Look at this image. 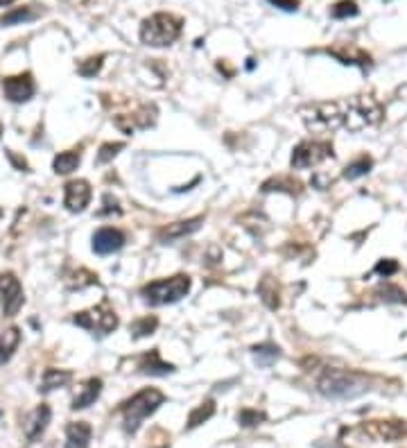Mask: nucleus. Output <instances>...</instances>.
<instances>
[{
	"mask_svg": "<svg viewBox=\"0 0 407 448\" xmlns=\"http://www.w3.org/2000/svg\"><path fill=\"white\" fill-rule=\"evenodd\" d=\"M317 390L326 399H356L369 390V378L346 369H326L317 380Z\"/></svg>",
	"mask_w": 407,
	"mask_h": 448,
	"instance_id": "obj_1",
	"label": "nucleus"
},
{
	"mask_svg": "<svg viewBox=\"0 0 407 448\" xmlns=\"http://www.w3.org/2000/svg\"><path fill=\"white\" fill-rule=\"evenodd\" d=\"M183 30V21L168 11H159L152 14L150 19L143 21L140 25V41L152 48H165L175 44Z\"/></svg>",
	"mask_w": 407,
	"mask_h": 448,
	"instance_id": "obj_2",
	"label": "nucleus"
},
{
	"mask_svg": "<svg viewBox=\"0 0 407 448\" xmlns=\"http://www.w3.org/2000/svg\"><path fill=\"white\" fill-rule=\"evenodd\" d=\"M163 401H165V397L159 390H154V387L140 390L138 394H134V397H131L129 401H125L123 407H120L123 421H125V430L127 432H136L143 421L159 410V405H163Z\"/></svg>",
	"mask_w": 407,
	"mask_h": 448,
	"instance_id": "obj_3",
	"label": "nucleus"
},
{
	"mask_svg": "<svg viewBox=\"0 0 407 448\" xmlns=\"http://www.w3.org/2000/svg\"><path fill=\"white\" fill-rule=\"evenodd\" d=\"M188 290H190V276L177 274V276H170V279H159V281L143 285L140 295L152 306H165V304H175V301L183 299L188 295Z\"/></svg>",
	"mask_w": 407,
	"mask_h": 448,
	"instance_id": "obj_4",
	"label": "nucleus"
},
{
	"mask_svg": "<svg viewBox=\"0 0 407 448\" xmlns=\"http://www.w3.org/2000/svg\"><path fill=\"white\" fill-rule=\"evenodd\" d=\"M383 118V109L371 96H358L349 102L344 111V125L351 131H360L369 125H376Z\"/></svg>",
	"mask_w": 407,
	"mask_h": 448,
	"instance_id": "obj_5",
	"label": "nucleus"
},
{
	"mask_svg": "<svg viewBox=\"0 0 407 448\" xmlns=\"http://www.w3.org/2000/svg\"><path fill=\"white\" fill-rule=\"evenodd\" d=\"M304 121L310 131H333L339 125H344V111L337 102H324V104H312V107L304 109Z\"/></svg>",
	"mask_w": 407,
	"mask_h": 448,
	"instance_id": "obj_6",
	"label": "nucleus"
},
{
	"mask_svg": "<svg viewBox=\"0 0 407 448\" xmlns=\"http://www.w3.org/2000/svg\"><path fill=\"white\" fill-rule=\"evenodd\" d=\"M73 322L77 326L86 328L91 333H100V335H107V333H113L118 328V315L113 312V308H109L107 301H102L100 306H93L88 310H82L77 312Z\"/></svg>",
	"mask_w": 407,
	"mask_h": 448,
	"instance_id": "obj_7",
	"label": "nucleus"
},
{
	"mask_svg": "<svg viewBox=\"0 0 407 448\" xmlns=\"http://www.w3.org/2000/svg\"><path fill=\"white\" fill-rule=\"evenodd\" d=\"M333 156V145L321 143V141H306L299 143L292 152V168L294 170H306L312 166H319L321 161L331 159Z\"/></svg>",
	"mask_w": 407,
	"mask_h": 448,
	"instance_id": "obj_8",
	"label": "nucleus"
},
{
	"mask_svg": "<svg viewBox=\"0 0 407 448\" xmlns=\"http://www.w3.org/2000/svg\"><path fill=\"white\" fill-rule=\"evenodd\" d=\"M0 301H3V312L5 317H14V315L23 308L25 297H23V285L16 279L14 272H0Z\"/></svg>",
	"mask_w": 407,
	"mask_h": 448,
	"instance_id": "obj_9",
	"label": "nucleus"
},
{
	"mask_svg": "<svg viewBox=\"0 0 407 448\" xmlns=\"http://www.w3.org/2000/svg\"><path fill=\"white\" fill-rule=\"evenodd\" d=\"M34 91H36V84H34L30 73L11 75L3 80V93L9 102H16V104L28 102V100H32Z\"/></svg>",
	"mask_w": 407,
	"mask_h": 448,
	"instance_id": "obj_10",
	"label": "nucleus"
},
{
	"mask_svg": "<svg viewBox=\"0 0 407 448\" xmlns=\"http://www.w3.org/2000/svg\"><path fill=\"white\" fill-rule=\"evenodd\" d=\"M91 202V183L86 179H73L66 183L63 204L71 213H82Z\"/></svg>",
	"mask_w": 407,
	"mask_h": 448,
	"instance_id": "obj_11",
	"label": "nucleus"
},
{
	"mask_svg": "<svg viewBox=\"0 0 407 448\" xmlns=\"http://www.w3.org/2000/svg\"><path fill=\"white\" fill-rule=\"evenodd\" d=\"M123 245H125V233L113 229V227L98 229L96 235H93V252L100 254V256L113 254V252H118V249H123Z\"/></svg>",
	"mask_w": 407,
	"mask_h": 448,
	"instance_id": "obj_12",
	"label": "nucleus"
},
{
	"mask_svg": "<svg viewBox=\"0 0 407 448\" xmlns=\"http://www.w3.org/2000/svg\"><path fill=\"white\" fill-rule=\"evenodd\" d=\"M50 405L41 403V405H36L32 414L28 417V421H25V437H28V442H38L43 437V432L50 424Z\"/></svg>",
	"mask_w": 407,
	"mask_h": 448,
	"instance_id": "obj_13",
	"label": "nucleus"
},
{
	"mask_svg": "<svg viewBox=\"0 0 407 448\" xmlns=\"http://www.w3.org/2000/svg\"><path fill=\"white\" fill-rule=\"evenodd\" d=\"M202 224H204V218L202 215L190 218V220H183V222H175V224H168V227H163L159 233H156V238H159V243H170V240L186 238V235L200 231Z\"/></svg>",
	"mask_w": 407,
	"mask_h": 448,
	"instance_id": "obj_14",
	"label": "nucleus"
},
{
	"mask_svg": "<svg viewBox=\"0 0 407 448\" xmlns=\"http://www.w3.org/2000/svg\"><path fill=\"white\" fill-rule=\"evenodd\" d=\"M369 432L376 434L378 439H385V442H398L407 434V426L403 421H371L369 424Z\"/></svg>",
	"mask_w": 407,
	"mask_h": 448,
	"instance_id": "obj_15",
	"label": "nucleus"
},
{
	"mask_svg": "<svg viewBox=\"0 0 407 448\" xmlns=\"http://www.w3.org/2000/svg\"><path fill=\"white\" fill-rule=\"evenodd\" d=\"M100 392H102V380L100 378H88L86 383H82L80 390H77L71 407H73V410H84V407L93 405L98 401Z\"/></svg>",
	"mask_w": 407,
	"mask_h": 448,
	"instance_id": "obj_16",
	"label": "nucleus"
},
{
	"mask_svg": "<svg viewBox=\"0 0 407 448\" xmlns=\"http://www.w3.org/2000/svg\"><path fill=\"white\" fill-rule=\"evenodd\" d=\"M138 369L143 374H150V376H168V374L175 372V365L161 360V353L154 349V351L143 355L140 362H138Z\"/></svg>",
	"mask_w": 407,
	"mask_h": 448,
	"instance_id": "obj_17",
	"label": "nucleus"
},
{
	"mask_svg": "<svg viewBox=\"0 0 407 448\" xmlns=\"http://www.w3.org/2000/svg\"><path fill=\"white\" fill-rule=\"evenodd\" d=\"M91 434H93V430L86 421H73L66 428V448H88Z\"/></svg>",
	"mask_w": 407,
	"mask_h": 448,
	"instance_id": "obj_18",
	"label": "nucleus"
},
{
	"mask_svg": "<svg viewBox=\"0 0 407 448\" xmlns=\"http://www.w3.org/2000/svg\"><path fill=\"white\" fill-rule=\"evenodd\" d=\"M43 5H25V7H16V9H11L7 11V14L0 16V23L3 25H21V23H30V21H36L38 16L43 14Z\"/></svg>",
	"mask_w": 407,
	"mask_h": 448,
	"instance_id": "obj_19",
	"label": "nucleus"
},
{
	"mask_svg": "<svg viewBox=\"0 0 407 448\" xmlns=\"http://www.w3.org/2000/svg\"><path fill=\"white\" fill-rule=\"evenodd\" d=\"M73 380V372L68 369H46L43 376H41V385H38V392H55L57 387H66Z\"/></svg>",
	"mask_w": 407,
	"mask_h": 448,
	"instance_id": "obj_20",
	"label": "nucleus"
},
{
	"mask_svg": "<svg viewBox=\"0 0 407 448\" xmlns=\"http://www.w3.org/2000/svg\"><path fill=\"white\" fill-rule=\"evenodd\" d=\"M19 345H21V331L16 326H9L7 331L0 333V365H5L14 355Z\"/></svg>",
	"mask_w": 407,
	"mask_h": 448,
	"instance_id": "obj_21",
	"label": "nucleus"
},
{
	"mask_svg": "<svg viewBox=\"0 0 407 448\" xmlns=\"http://www.w3.org/2000/svg\"><path fill=\"white\" fill-rule=\"evenodd\" d=\"M82 161V154L77 150H68V152H59L55 156V161H52V168H55L57 175H71L73 170H77Z\"/></svg>",
	"mask_w": 407,
	"mask_h": 448,
	"instance_id": "obj_22",
	"label": "nucleus"
},
{
	"mask_svg": "<svg viewBox=\"0 0 407 448\" xmlns=\"http://www.w3.org/2000/svg\"><path fill=\"white\" fill-rule=\"evenodd\" d=\"M215 414V401H204L202 405H197L195 410L190 412V417H188V424H186V428L188 430H192V428H197V426H202L204 421H208Z\"/></svg>",
	"mask_w": 407,
	"mask_h": 448,
	"instance_id": "obj_23",
	"label": "nucleus"
},
{
	"mask_svg": "<svg viewBox=\"0 0 407 448\" xmlns=\"http://www.w3.org/2000/svg\"><path fill=\"white\" fill-rule=\"evenodd\" d=\"M258 292H260V297H262V301H265L267 308H272V310L279 308V287H277V283L269 279V276L260 283Z\"/></svg>",
	"mask_w": 407,
	"mask_h": 448,
	"instance_id": "obj_24",
	"label": "nucleus"
},
{
	"mask_svg": "<svg viewBox=\"0 0 407 448\" xmlns=\"http://www.w3.org/2000/svg\"><path fill=\"white\" fill-rule=\"evenodd\" d=\"M371 168H373V161L369 159V156H360V159H356V161L349 163V166L344 168V177H346V179L364 177Z\"/></svg>",
	"mask_w": 407,
	"mask_h": 448,
	"instance_id": "obj_25",
	"label": "nucleus"
},
{
	"mask_svg": "<svg viewBox=\"0 0 407 448\" xmlns=\"http://www.w3.org/2000/svg\"><path fill=\"white\" fill-rule=\"evenodd\" d=\"M156 326H159V320L156 317H140L136 320L134 324H131V333H134V337H148L156 331Z\"/></svg>",
	"mask_w": 407,
	"mask_h": 448,
	"instance_id": "obj_26",
	"label": "nucleus"
},
{
	"mask_svg": "<svg viewBox=\"0 0 407 448\" xmlns=\"http://www.w3.org/2000/svg\"><path fill=\"white\" fill-rule=\"evenodd\" d=\"M262 421H265V414L262 412H258V410H240L238 412V424L242 426V428H256V426H260Z\"/></svg>",
	"mask_w": 407,
	"mask_h": 448,
	"instance_id": "obj_27",
	"label": "nucleus"
},
{
	"mask_svg": "<svg viewBox=\"0 0 407 448\" xmlns=\"http://www.w3.org/2000/svg\"><path fill=\"white\" fill-rule=\"evenodd\" d=\"M102 61H104V55H98V57H88L80 63V75L82 77H93L100 68H102Z\"/></svg>",
	"mask_w": 407,
	"mask_h": 448,
	"instance_id": "obj_28",
	"label": "nucleus"
},
{
	"mask_svg": "<svg viewBox=\"0 0 407 448\" xmlns=\"http://www.w3.org/2000/svg\"><path fill=\"white\" fill-rule=\"evenodd\" d=\"M254 353H256V358H258V362H260V365H272L274 360L279 358V349H277V347H272V345L256 347V349H254Z\"/></svg>",
	"mask_w": 407,
	"mask_h": 448,
	"instance_id": "obj_29",
	"label": "nucleus"
},
{
	"mask_svg": "<svg viewBox=\"0 0 407 448\" xmlns=\"http://www.w3.org/2000/svg\"><path fill=\"white\" fill-rule=\"evenodd\" d=\"M333 19H346V16H356L358 14V5L353 3V0H342V3H337L333 7Z\"/></svg>",
	"mask_w": 407,
	"mask_h": 448,
	"instance_id": "obj_30",
	"label": "nucleus"
},
{
	"mask_svg": "<svg viewBox=\"0 0 407 448\" xmlns=\"http://www.w3.org/2000/svg\"><path fill=\"white\" fill-rule=\"evenodd\" d=\"M123 148H125L123 143H104L100 148V154H98V163H109Z\"/></svg>",
	"mask_w": 407,
	"mask_h": 448,
	"instance_id": "obj_31",
	"label": "nucleus"
},
{
	"mask_svg": "<svg viewBox=\"0 0 407 448\" xmlns=\"http://www.w3.org/2000/svg\"><path fill=\"white\" fill-rule=\"evenodd\" d=\"M380 295H385V297H383L385 301H407V297H405L403 290H401V287H393V285L383 287V290H380Z\"/></svg>",
	"mask_w": 407,
	"mask_h": 448,
	"instance_id": "obj_32",
	"label": "nucleus"
},
{
	"mask_svg": "<svg viewBox=\"0 0 407 448\" xmlns=\"http://www.w3.org/2000/svg\"><path fill=\"white\" fill-rule=\"evenodd\" d=\"M396 270H398L396 260H380L378 265H376V272H378V274H383V276H389V274H393Z\"/></svg>",
	"mask_w": 407,
	"mask_h": 448,
	"instance_id": "obj_33",
	"label": "nucleus"
},
{
	"mask_svg": "<svg viewBox=\"0 0 407 448\" xmlns=\"http://www.w3.org/2000/svg\"><path fill=\"white\" fill-rule=\"evenodd\" d=\"M272 5H277L279 9H285V11H297L299 9V0H269Z\"/></svg>",
	"mask_w": 407,
	"mask_h": 448,
	"instance_id": "obj_34",
	"label": "nucleus"
},
{
	"mask_svg": "<svg viewBox=\"0 0 407 448\" xmlns=\"http://www.w3.org/2000/svg\"><path fill=\"white\" fill-rule=\"evenodd\" d=\"M111 210H115V213H118L120 208H118V202L115 200H111V195H107V197H104V208L100 210L98 215H107V213H111Z\"/></svg>",
	"mask_w": 407,
	"mask_h": 448,
	"instance_id": "obj_35",
	"label": "nucleus"
},
{
	"mask_svg": "<svg viewBox=\"0 0 407 448\" xmlns=\"http://www.w3.org/2000/svg\"><path fill=\"white\" fill-rule=\"evenodd\" d=\"M7 156H9V161L14 163L19 170H28V161H25V159H21V156H16V154L11 152V150H7Z\"/></svg>",
	"mask_w": 407,
	"mask_h": 448,
	"instance_id": "obj_36",
	"label": "nucleus"
},
{
	"mask_svg": "<svg viewBox=\"0 0 407 448\" xmlns=\"http://www.w3.org/2000/svg\"><path fill=\"white\" fill-rule=\"evenodd\" d=\"M14 3V0H0V7H7V5H11Z\"/></svg>",
	"mask_w": 407,
	"mask_h": 448,
	"instance_id": "obj_37",
	"label": "nucleus"
},
{
	"mask_svg": "<svg viewBox=\"0 0 407 448\" xmlns=\"http://www.w3.org/2000/svg\"><path fill=\"white\" fill-rule=\"evenodd\" d=\"M0 134H3V123H0Z\"/></svg>",
	"mask_w": 407,
	"mask_h": 448,
	"instance_id": "obj_38",
	"label": "nucleus"
},
{
	"mask_svg": "<svg viewBox=\"0 0 407 448\" xmlns=\"http://www.w3.org/2000/svg\"><path fill=\"white\" fill-rule=\"evenodd\" d=\"M0 215H3V210H0Z\"/></svg>",
	"mask_w": 407,
	"mask_h": 448,
	"instance_id": "obj_39",
	"label": "nucleus"
}]
</instances>
